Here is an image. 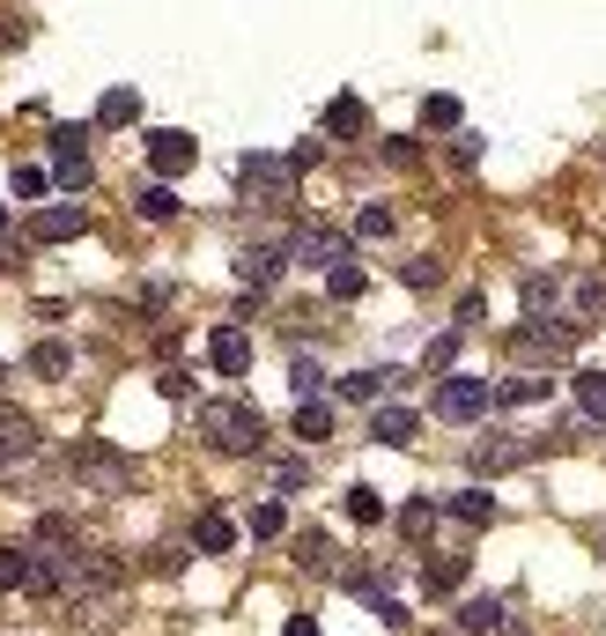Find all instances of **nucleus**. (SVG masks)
I'll list each match as a JSON object with an SVG mask.
<instances>
[{
    "label": "nucleus",
    "instance_id": "obj_10",
    "mask_svg": "<svg viewBox=\"0 0 606 636\" xmlns=\"http://www.w3.org/2000/svg\"><path fill=\"white\" fill-rule=\"evenodd\" d=\"M289 252L304 259V267H340V259H355V252H348V237H340V230H326V222H304V230L289 237Z\"/></svg>",
    "mask_w": 606,
    "mask_h": 636
},
{
    "label": "nucleus",
    "instance_id": "obj_24",
    "mask_svg": "<svg viewBox=\"0 0 606 636\" xmlns=\"http://www.w3.org/2000/svg\"><path fill=\"white\" fill-rule=\"evenodd\" d=\"M296 437L326 444V437H333V407H326V400H296Z\"/></svg>",
    "mask_w": 606,
    "mask_h": 636
},
{
    "label": "nucleus",
    "instance_id": "obj_8",
    "mask_svg": "<svg viewBox=\"0 0 606 636\" xmlns=\"http://www.w3.org/2000/svg\"><path fill=\"white\" fill-rule=\"evenodd\" d=\"M89 126H52V186H67V193H82L89 186Z\"/></svg>",
    "mask_w": 606,
    "mask_h": 636
},
{
    "label": "nucleus",
    "instance_id": "obj_23",
    "mask_svg": "<svg viewBox=\"0 0 606 636\" xmlns=\"http://www.w3.org/2000/svg\"><path fill=\"white\" fill-rule=\"evenodd\" d=\"M141 119V89H104L97 97V126H134Z\"/></svg>",
    "mask_w": 606,
    "mask_h": 636
},
{
    "label": "nucleus",
    "instance_id": "obj_12",
    "mask_svg": "<svg viewBox=\"0 0 606 636\" xmlns=\"http://www.w3.org/2000/svg\"><path fill=\"white\" fill-rule=\"evenodd\" d=\"M38 459V422L23 407H0V466H23Z\"/></svg>",
    "mask_w": 606,
    "mask_h": 636
},
{
    "label": "nucleus",
    "instance_id": "obj_45",
    "mask_svg": "<svg viewBox=\"0 0 606 636\" xmlns=\"http://www.w3.org/2000/svg\"><path fill=\"white\" fill-rule=\"evenodd\" d=\"M326 555H333V548H326V533H304V563L326 570Z\"/></svg>",
    "mask_w": 606,
    "mask_h": 636
},
{
    "label": "nucleus",
    "instance_id": "obj_31",
    "mask_svg": "<svg viewBox=\"0 0 606 636\" xmlns=\"http://www.w3.org/2000/svg\"><path fill=\"white\" fill-rule=\"evenodd\" d=\"M30 585V548H0V592H23Z\"/></svg>",
    "mask_w": 606,
    "mask_h": 636
},
{
    "label": "nucleus",
    "instance_id": "obj_39",
    "mask_svg": "<svg viewBox=\"0 0 606 636\" xmlns=\"http://www.w3.org/2000/svg\"><path fill=\"white\" fill-rule=\"evenodd\" d=\"M355 237H392V208H363V215H355Z\"/></svg>",
    "mask_w": 606,
    "mask_h": 636
},
{
    "label": "nucleus",
    "instance_id": "obj_46",
    "mask_svg": "<svg viewBox=\"0 0 606 636\" xmlns=\"http://www.w3.org/2000/svg\"><path fill=\"white\" fill-rule=\"evenodd\" d=\"M281 636H318V622H311V614H289V629H281Z\"/></svg>",
    "mask_w": 606,
    "mask_h": 636
},
{
    "label": "nucleus",
    "instance_id": "obj_27",
    "mask_svg": "<svg viewBox=\"0 0 606 636\" xmlns=\"http://www.w3.org/2000/svg\"><path fill=\"white\" fill-rule=\"evenodd\" d=\"M326 296H333V304H355V296H363V267H355V259L326 267Z\"/></svg>",
    "mask_w": 606,
    "mask_h": 636
},
{
    "label": "nucleus",
    "instance_id": "obj_32",
    "mask_svg": "<svg viewBox=\"0 0 606 636\" xmlns=\"http://www.w3.org/2000/svg\"><path fill=\"white\" fill-rule=\"evenodd\" d=\"M429 526H437V504H429V496H414L407 511H400V533H407V540H429Z\"/></svg>",
    "mask_w": 606,
    "mask_h": 636
},
{
    "label": "nucleus",
    "instance_id": "obj_19",
    "mask_svg": "<svg viewBox=\"0 0 606 636\" xmlns=\"http://www.w3.org/2000/svg\"><path fill=\"white\" fill-rule=\"evenodd\" d=\"M444 511L459 518V526H496V511H503V504H496L488 489H459L451 504H444Z\"/></svg>",
    "mask_w": 606,
    "mask_h": 636
},
{
    "label": "nucleus",
    "instance_id": "obj_43",
    "mask_svg": "<svg viewBox=\"0 0 606 636\" xmlns=\"http://www.w3.org/2000/svg\"><path fill=\"white\" fill-rule=\"evenodd\" d=\"M451 171H481V141H451Z\"/></svg>",
    "mask_w": 606,
    "mask_h": 636
},
{
    "label": "nucleus",
    "instance_id": "obj_37",
    "mask_svg": "<svg viewBox=\"0 0 606 636\" xmlns=\"http://www.w3.org/2000/svg\"><path fill=\"white\" fill-rule=\"evenodd\" d=\"M400 282H407V289H437L444 267H437V259H407V267H400Z\"/></svg>",
    "mask_w": 606,
    "mask_h": 636
},
{
    "label": "nucleus",
    "instance_id": "obj_9",
    "mask_svg": "<svg viewBox=\"0 0 606 636\" xmlns=\"http://www.w3.org/2000/svg\"><path fill=\"white\" fill-rule=\"evenodd\" d=\"M193 163H200L193 134H178V126H156V134H148V171L163 178V186H170V178H185Z\"/></svg>",
    "mask_w": 606,
    "mask_h": 636
},
{
    "label": "nucleus",
    "instance_id": "obj_18",
    "mask_svg": "<svg viewBox=\"0 0 606 636\" xmlns=\"http://www.w3.org/2000/svg\"><path fill=\"white\" fill-rule=\"evenodd\" d=\"M547 392H555V378H533V370H525V378H503V385H496V407H540Z\"/></svg>",
    "mask_w": 606,
    "mask_h": 636
},
{
    "label": "nucleus",
    "instance_id": "obj_42",
    "mask_svg": "<svg viewBox=\"0 0 606 636\" xmlns=\"http://www.w3.org/2000/svg\"><path fill=\"white\" fill-rule=\"evenodd\" d=\"M414 156H422V148H414V141H407V134H392V141H385V163H392V171H407Z\"/></svg>",
    "mask_w": 606,
    "mask_h": 636
},
{
    "label": "nucleus",
    "instance_id": "obj_44",
    "mask_svg": "<svg viewBox=\"0 0 606 636\" xmlns=\"http://www.w3.org/2000/svg\"><path fill=\"white\" fill-rule=\"evenodd\" d=\"M45 186H52V171H15V193H23V200H38Z\"/></svg>",
    "mask_w": 606,
    "mask_h": 636
},
{
    "label": "nucleus",
    "instance_id": "obj_29",
    "mask_svg": "<svg viewBox=\"0 0 606 636\" xmlns=\"http://www.w3.org/2000/svg\"><path fill=\"white\" fill-rule=\"evenodd\" d=\"M281 533H289V504H274V496H267V504L252 511V540H281Z\"/></svg>",
    "mask_w": 606,
    "mask_h": 636
},
{
    "label": "nucleus",
    "instance_id": "obj_28",
    "mask_svg": "<svg viewBox=\"0 0 606 636\" xmlns=\"http://www.w3.org/2000/svg\"><path fill=\"white\" fill-rule=\"evenodd\" d=\"M422 585L429 592H459L466 585V555H437V563L422 570Z\"/></svg>",
    "mask_w": 606,
    "mask_h": 636
},
{
    "label": "nucleus",
    "instance_id": "obj_1",
    "mask_svg": "<svg viewBox=\"0 0 606 636\" xmlns=\"http://www.w3.org/2000/svg\"><path fill=\"white\" fill-rule=\"evenodd\" d=\"M67 474H74L89 496H126V489H141V466L126 459V452H111V444H97V437L67 444Z\"/></svg>",
    "mask_w": 606,
    "mask_h": 636
},
{
    "label": "nucleus",
    "instance_id": "obj_14",
    "mask_svg": "<svg viewBox=\"0 0 606 636\" xmlns=\"http://www.w3.org/2000/svg\"><path fill=\"white\" fill-rule=\"evenodd\" d=\"M459 629L466 636H503L510 629V607L496 600V592H474V600H459Z\"/></svg>",
    "mask_w": 606,
    "mask_h": 636
},
{
    "label": "nucleus",
    "instance_id": "obj_17",
    "mask_svg": "<svg viewBox=\"0 0 606 636\" xmlns=\"http://www.w3.org/2000/svg\"><path fill=\"white\" fill-rule=\"evenodd\" d=\"M414 430H422L414 407H378V415H370V437L378 444H414Z\"/></svg>",
    "mask_w": 606,
    "mask_h": 636
},
{
    "label": "nucleus",
    "instance_id": "obj_26",
    "mask_svg": "<svg viewBox=\"0 0 606 636\" xmlns=\"http://www.w3.org/2000/svg\"><path fill=\"white\" fill-rule=\"evenodd\" d=\"M340 511H348V518H355V526H378V518H385V496H378V489H370V481H355V489H348V496H340Z\"/></svg>",
    "mask_w": 606,
    "mask_h": 636
},
{
    "label": "nucleus",
    "instance_id": "obj_3",
    "mask_svg": "<svg viewBox=\"0 0 606 636\" xmlns=\"http://www.w3.org/2000/svg\"><path fill=\"white\" fill-rule=\"evenodd\" d=\"M296 178H304V171H296L289 156H259V148H244V156H237V193L252 200V208H281V200L296 193Z\"/></svg>",
    "mask_w": 606,
    "mask_h": 636
},
{
    "label": "nucleus",
    "instance_id": "obj_16",
    "mask_svg": "<svg viewBox=\"0 0 606 636\" xmlns=\"http://www.w3.org/2000/svg\"><path fill=\"white\" fill-rule=\"evenodd\" d=\"M82 230H89L82 208H38V215H30V237H38V245H67V237H82Z\"/></svg>",
    "mask_w": 606,
    "mask_h": 636
},
{
    "label": "nucleus",
    "instance_id": "obj_33",
    "mask_svg": "<svg viewBox=\"0 0 606 636\" xmlns=\"http://www.w3.org/2000/svg\"><path fill=\"white\" fill-rule=\"evenodd\" d=\"M274 489L289 496V489H311V459L296 452V459H274Z\"/></svg>",
    "mask_w": 606,
    "mask_h": 636
},
{
    "label": "nucleus",
    "instance_id": "obj_22",
    "mask_svg": "<svg viewBox=\"0 0 606 636\" xmlns=\"http://www.w3.org/2000/svg\"><path fill=\"white\" fill-rule=\"evenodd\" d=\"M67 370H74V348L67 341H38V348H30V378H52V385H60Z\"/></svg>",
    "mask_w": 606,
    "mask_h": 636
},
{
    "label": "nucleus",
    "instance_id": "obj_35",
    "mask_svg": "<svg viewBox=\"0 0 606 636\" xmlns=\"http://www.w3.org/2000/svg\"><path fill=\"white\" fill-rule=\"evenodd\" d=\"M289 385H296V400H318V385H326V370H318L311 356H296V363H289Z\"/></svg>",
    "mask_w": 606,
    "mask_h": 636
},
{
    "label": "nucleus",
    "instance_id": "obj_7",
    "mask_svg": "<svg viewBox=\"0 0 606 636\" xmlns=\"http://www.w3.org/2000/svg\"><path fill=\"white\" fill-rule=\"evenodd\" d=\"M577 333H584V318H570V326L533 318V326H518V333H510V348H518V356H540V363H562V356H577Z\"/></svg>",
    "mask_w": 606,
    "mask_h": 636
},
{
    "label": "nucleus",
    "instance_id": "obj_15",
    "mask_svg": "<svg viewBox=\"0 0 606 636\" xmlns=\"http://www.w3.org/2000/svg\"><path fill=\"white\" fill-rule=\"evenodd\" d=\"M326 134H333V141H363L370 134V104L355 97V89H340V97L326 104Z\"/></svg>",
    "mask_w": 606,
    "mask_h": 636
},
{
    "label": "nucleus",
    "instance_id": "obj_6",
    "mask_svg": "<svg viewBox=\"0 0 606 636\" xmlns=\"http://www.w3.org/2000/svg\"><path fill=\"white\" fill-rule=\"evenodd\" d=\"M289 259H296L289 245H244V252H237V289H244V296H267V289H281Z\"/></svg>",
    "mask_w": 606,
    "mask_h": 636
},
{
    "label": "nucleus",
    "instance_id": "obj_5",
    "mask_svg": "<svg viewBox=\"0 0 606 636\" xmlns=\"http://www.w3.org/2000/svg\"><path fill=\"white\" fill-rule=\"evenodd\" d=\"M488 407H496V385H488V378H466V370H451V378L437 385V415H444V422H481Z\"/></svg>",
    "mask_w": 606,
    "mask_h": 636
},
{
    "label": "nucleus",
    "instance_id": "obj_25",
    "mask_svg": "<svg viewBox=\"0 0 606 636\" xmlns=\"http://www.w3.org/2000/svg\"><path fill=\"white\" fill-rule=\"evenodd\" d=\"M570 385H577V407H584V422H606V370H577Z\"/></svg>",
    "mask_w": 606,
    "mask_h": 636
},
{
    "label": "nucleus",
    "instance_id": "obj_2",
    "mask_svg": "<svg viewBox=\"0 0 606 636\" xmlns=\"http://www.w3.org/2000/svg\"><path fill=\"white\" fill-rule=\"evenodd\" d=\"M200 437L215 444V452H259L267 415H259L252 400H208V407H200Z\"/></svg>",
    "mask_w": 606,
    "mask_h": 636
},
{
    "label": "nucleus",
    "instance_id": "obj_36",
    "mask_svg": "<svg viewBox=\"0 0 606 636\" xmlns=\"http://www.w3.org/2000/svg\"><path fill=\"white\" fill-rule=\"evenodd\" d=\"M577 311H584V326H599V318H606V282H599V274L577 289Z\"/></svg>",
    "mask_w": 606,
    "mask_h": 636
},
{
    "label": "nucleus",
    "instance_id": "obj_34",
    "mask_svg": "<svg viewBox=\"0 0 606 636\" xmlns=\"http://www.w3.org/2000/svg\"><path fill=\"white\" fill-rule=\"evenodd\" d=\"M459 333H466V326H451V333H437V341H429V356H422V370H429V378H437V370H451V356H459Z\"/></svg>",
    "mask_w": 606,
    "mask_h": 636
},
{
    "label": "nucleus",
    "instance_id": "obj_41",
    "mask_svg": "<svg viewBox=\"0 0 606 636\" xmlns=\"http://www.w3.org/2000/svg\"><path fill=\"white\" fill-rule=\"evenodd\" d=\"M156 392H163V400H193V378H185V370H163Z\"/></svg>",
    "mask_w": 606,
    "mask_h": 636
},
{
    "label": "nucleus",
    "instance_id": "obj_30",
    "mask_svg": "<svg viewBox=\"0 0 606 636\" xmlns=\"http://www.w3.org/2000/svg\"><path fill=\"white\" fill-rule=\"evenodd\" d=\"M134 208H141V222H170V215H178V193H170L163 178H156V186H148V193L134 200Z\"/></svg>",
    "mask_w": 606,
    "mask_h": 636
},
{
    "label": "nucleus",
    "instance_id": "obj_20",
    "mask_svg": "<svg viewBox=\"0 0 606 636\" xmlns=\"http://www.w3.org/2000/svg\"><path fill=\"white\" fill-rule=\"evenodd\" d=\"M422 126H429V134H459V126H466V104L451 97V89H437V97H422Z\"/></svg>",
    "mask_w": 606,
    "mask_h": 636
},
{
    "label": "nucleus",
    "instance_id": "obj_38",
    "mask_svg": "<svg viewBox=\"0 0 606 636\" xmlns=\"http://www.w3.org/2000/svg\"><path fill=\"white\" fill-rule=\"evenodd\" d=\"M518 296H525L533 311H547V296H555V274H525V282H518Z\"/></svg>",
    "mask_w": 606,
    "mask_h": 636
},
{
    "label": "nucleus",
    "instance_id": "obj_11",
    "mask_svg": "<svg viewBox=\"0 0 606 636\" xmlns=\"http://www.w3.org/2000/svg\"><path fill=\"white\" fill-rule=\"evenodd\" d=\"M392 385H407V370H348V378L333 385V400L340 407H378Z\"/></svg>",
    "mask_w": 606,
    "mask_h": 636
},
{
    "label": "nucleus",
    "instance_id": "obj_4",
    "mask_svg": "<svg viewBox=\"0 0 606 636\" xmlns=\"http://www.w3.org/2000/svg\"><path fill=\"white\" fill-rule=\"evenodd\" d=\"M533 452H540V444L518 437V430H481V437H474V474H481V481L518 474V466H533Z\"/></svg>",
    "mask_w": 606,
    "mask_h": 636
},
{
    "label": "nucleus",
    "instance_id": "obj_21",
    "mask_svg": "<svg viewBox=\"0 0 606 636\" xmlns=\"http://www.w3.org/2000/svg\"><path fill=\"white\" fill-rule=\"evenodd\" d=\"M193 548H200V555H230V548H237V526H230L222 511H208L193 526Z\"/></svg>",
    "mask_w": 606,
    "mask_h": 636
},
{
    "label": "nucleus",
    "instance_id": "obj_13",
    "mask_svg": "<svg viewBox=\"0 0 606 636\" xmlns=\"http://www.w3.org/2000/svg\"><path fill=\"white\" fill-rule=\"evenodd\" d=\"M208 363H215L222 378H244V370H252V341H244V326H215V333H208Z\"/></svg>",
    "mask_w": 606,
    "mask_h": 636
},
{
    "label": "nucleus",
    "instance_id": "obj_47",
    "mask_svg": "<svg viewBox=\"0 0 606 636\" xmlns=\"http://www.w3.org/2000/svg\"><path fill=\"white\" fill-rule=\"evenodd\" d=\"M0 237H8V208H0Z\"/></svg>",
    "mask_w": 606,
    "mask_h": 636
},
{
    "label": "nucleus",
    "instance_id": "obj_40",
    "mask_svg": "<svg viewBox=\"0 0 606 636\" xmlns=\"http://www.w3.org/2000/svg\"><path fill=\"white\" fill-rule=\"evenodd\" d=\"M481 318H488V296H481V289H466V296H459V318H451V326H466V333H474Z\"/></svg>",
    "mask_w": 606,
    "mask_h": 636
}]
</instances>
